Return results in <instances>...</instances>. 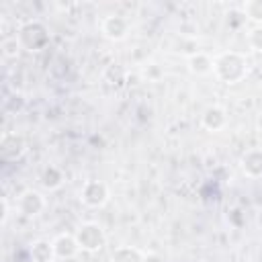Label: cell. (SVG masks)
<instances>
[{"mask_svg": "<svg viewBox=\"0 0 262 262\" xmlns=\"http://www.w3.org/2000/svg\"><path fill=\"white\" fill-rule=\"evenodd\" d=\"M80 203L88 209H100L108 203L111 199V190L106 186V182L102 180H86L78 192Z\"/></svg>", "mask_w": 262, "mask_h": 262, "instance_id": "obj_4", "label": "cell"}, {"mask_svg": "<svg viewBox=\"0 0 262 262\" xmlns=\"http://www.w3.org/2000/svg\"><path fill=\"white\" fill-rule=\"evenodd\" d=\"M239 168L248 178H262V149H246L239 158Z\"/></svg>", "mask_w": 262, "mask_h": 262, "instance_id": "obj_9", "label": "cell"}, {"mask_svg": "<svg viewBox=\"0 0 262 262\" xmlns=\"http://www.w3.org/2000/svg\"><path fill=\"white\" fill-rule=\"evenodd\" d=\"M242 14L254 25H262V0H246L242 4Z\"/></svg>", "mask_w": 262, "mask_h": 262, "instance_id": "obj_15", "label": "cell"}, {"mask_svg": "<svg viewBox=\"0 0 262 262\" xmlns=\"http://www.w3.org/2000/svg\"><path fill=\"white\" fill-rule=\"evenodd\" d=\"M129 31H131V23L123 14H106L100 20V33L108 41H115V43L123 41L129 37Z\"/></svg>", "mask_w": 262, "mask_h": 262, "instance_id": "obj_6", "label": "cell"}, {"mask_svg": "<svg viewBox=\"0 0 262 262\" xmlns=\"http://www.w3.org/2000/svg\"><path fill=\"white\" fill-rule=\"evenodd\" d=\"M27 139L20 133H4L0 139V156L4 162H18L27 154Z\"/></svg>", "mask_w": 262, "mask_h": 262, "instance_id": "obj_7", "label": "cell"}, {"mask_svg": "<svg viewBox=\"0 0 262 262\" xmlns=\"http://www.w3.org/2000/svg\"><path fill=\"white\" fill-rule=\"evenodd\" d=\"M8 211H10V207H8V199H6V196H2V225L8 221V215H10Z\"/></svg>", "mask_w": 262, "mask_h": 262, "instance_id": "obj_19", "label": "cell"}, {"mask_svg": "<svg viewBox=\"0 0 262 262\" xmlns=\"http://www.w3.org/2000/svg\"><path fill=\"white\" fill-rule=\"evenodd\" d=\"M256 131L262 133V113H258V117H256Z\"/></svg>", "mask_w": 262, "mask_h": 262, "instance_id": "obj_20", "label": "cell"}, {"mask_svg": "<svg viewBox=\"0 0 262 262\" xmlns=\"http://www.w3.org/2000/svg\"><path fill=\"white\" fill-rule=\"evenodd\" d=\"M0 47H2V55H4V57H8V59L18 57V53L23 51V47H20V43H18V37H16V35L4 37V39H2V43H0Z\"/></svg>", "mask_w": 262, "mask_h": 262, "instance_id": "obj_16", "label": "cell"}, {"mask_svg": "<svg viewBox=\"0 0 262 262\" xmlns=\"http://www.w3.org/2000/svg\"><path fill=\"white\" fill-rule=\"evenodd\" d=\"M16 37H18V43L25 51L29 53H37V51H43L51 37H49V29L41 23V20H27L18 27L16 31Z\"/></svg>", "mask_w": 262, "mask_h": 262, "instance_id": "obj_2", "label": "cell"}, {"mask_svg": "<svg viewBox=\"0 0 262 262\" xmlns=\"http://www.w3.org/2000/svg\"><path fill=\"white\" fill-rule=\"evenodd\" d=\"M108 262H145V256L133 246H119L108 254Z\"/></svg>", "mask_w": 262, "mask_h": 262, "instance_id": "obj_13", "label": "cell"}, {"mask_svg": "<svg viewBox=\"0 0 262 262\" xmlns=\"http://www.w3.org/2000/svg\"><path fill=\"white\" fill-rule=\"evenodd\" d=\"M186 66H188V72L194 74V76H209L213 74V57L205 51H192L188 53L186 57Z\"/></svg>", "mask_w": 262, "mask_h": 262, "instance_id": "obj_11", "label": "cell"}, {"mask_svg": "<svg viewBox=\"0 0 262 262\" xmlns=\"http://www.w3.org/2000/svg\"><path fill=\"white\" fill-rule=\"evenodd\" d=\"M141 76H143V80H147V82H160L162 76H164V70H162L156 61H145L143 68H141Z\"/></svg>", "mask_w": 262, "mask_h": 262, "instance_id": "obj_17", "label": "cell"}, {"mask_svg": "<svg viewBox=\"0 0 262 262\" xmlns=\"http://www.w3.org/2000/svg\"><path fill=\"white\" fill-rule=\"evenodd\" d=\"M250 72V61L242 51H221L213 57V74L219 82L227 86H235L246 80Z\"/></svg>", "mask_w": 262, "mask_h": 262, "instance_id": "obj_1", "label": "cell"}, {"mask_svg": "<svg viewBox=\"0 0 262 262\" xmlns=\"http://www.w3.org/2000/svg\"><path fill=\"white\" fill-rule=\"evenodd\" d=\"M45 207H47V199L43 196V192H39V190H35V188L23 190V192L18 194V199H16V209H18V213H20L23 217H27V219L39 217V215L45 211Z\"/></svg>", "mask_w": 262, "mask_h": 262, "instance_id": "obj_5", "label": "cell"}, {"mask_svg": "<svg viewBox=\"0 0 262 262\" xmlns=\"http://www.w3.org/2000/svg\"><path fill=\"white\" fill-rule=\"evenodd\" d=\"M39 182H41V186H43L45 190L53 192V190H59V188L63 186L66 178H63L61 168H57V166L49 164V166H45V168H43V172H41V176H39Z\"/></svg>", "mask_w": 262, "mask_h": 262, "instance_id": "obj_12", "label": "cell"}, {"mask_svg": "<svg viewBox=\"0 0 262 262\" xmlns=\"http://www.w3.org/2000/svg\"><path fill=\"white\" fill-rule=\"evenodd\" d=\"M29 254L33 258V262H53L55 260V252H53V244L47 239H37L31 244Z\"/></svg>", "mask_w": 262, "mask_h": 262, "instance_id": "obj_14", "label": "cell"}, {"mask_svg": "<svg viewBox=\"0 0 262 262\" xmlns=\"http://www.w3.org/2000/svg\"><path fill=\"white\" fill-rule=\"evenodd\" d=\"M248 45H250V49L262 53V25H254L248 31Z\"/></svg>", "mask_w": 262, "mask_h": 262, "instance_id": "obj_18", "label": "cell"}, {"mask_svg": "<svg viewBox=\"0 0 262 262\" xmlns=\"http://www.w3.org/2000/svg\"><path fill=\"white\" fill-rule=\"evenodd\" d=\"M201 125H203V129H207L211 133L221 131L227 125V113H225V108L219 106V104H213V106L205 108V113L201 117Z\"/></svg>", "mask_w": 262, "mask_h": 262, "instance_id": "obj_10", "label": "cell"}, {"mask_svg": "<svg viewBox=\"0 0 262 262\" xmlns=\"http://www.w3.org/2000/svg\"><path fill=\"white\" fill-rule=\"evenodd\" d=\"M51 244H53L55 260H72L82 252L76 235H72V233H59L51 239Z\"/></svg>", "mask_w": 262, "mask_h": 262, "instance_id": "obj_8", "label": "cell"}, {"mask_svg": "<svg viewBox=\"0 0 262 262\" xmlns=\"http://www.w3.org/2000/svg\"><path fill=\"white\" fill-rule=\"evenodd\" d=\"M74 235H76V239L80 244V250L88 252V254H96L106 246V233H104L102 225L96 223V221L82 223Z\"/></svg>", "mask_w": 262, "mask_h": 262, "instance_id": "obj_3", "label": "cell"}]
</instances>
